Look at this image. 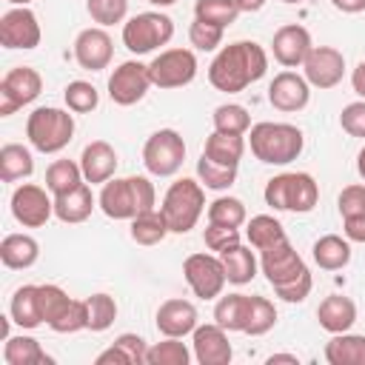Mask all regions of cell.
<instances>
[{"label": "cell", "instance_id": "obj_16", "mask_svg": "<svg viewBox=\"0 0 365 365\" xmlns=\"http://www.w3.org/2000/svg\"><path fill=\"white\" fill-rule=\"evenodd\" d=\"M302 77L319 91L339 86L345 77V54L334 46H314L302 63Z\"/></svg>", "mask_w": 365, "mask_h": 365}, {"label": "cell", "instance_id": "obj_53", "mask_svg": "<svg viewBox=\"0 0 365 365\" xmlns=\"http://www.w3.org/2000/svg\"><path fill=\"white\" fill-rule=\"evenodd\" d=\"M311 288H314V279H311V274H305V277H299L297 282H291V285H282V288H274V294L282 299V302H305V297L311 294Z\"/></svg>", "mask_w": 365, "mask_h": 365}, {"label": "cell", "instance_id": "obj_52", "mask_svg": "<svg viewBox=\"0 0 365 365\" xmlns=\"http://www.w3.org/2000/svg\"><path fill=\"white\" fill-rule=\"evenodd\" d=\"M114 345L117 348H123L125 351V356L131 359V365H145V354H148V342L140 336V334H120L117 339H114Z\"/></svg>", "mask_w": 365, "mask_h": 365}, {"label": "cell", "instance_id": "obj_27", "mask_svg": "<svg viewBox=\"0 0 365 365\" xmlns=\"http://www.w3.org/2000/svg\"><path fill=\"white\" fill-rule=\"evenodd\" d=\"M9 317L14 325H20L23 331H31L37 325H43V311H40V285H20L11 294L9 302Z\"/></svg>", "mask_w": 365, "mask_h": 365}, {"label": "cell", "instance_id": "obj_42", "mask_svg": "<svg viewBox=\"0 0 365 365\" xmlns=\"http://www.w3.org/2000/svg\"><path fill=\"white\" fill-rule=\"evenodd\" d=\"M242 11L237 9V0H197L194 3V17L214 23L220 29H228Z\"/></svg>", "mask_w": 365, "mask_h": 365}, {"label": "cell", "instance_id": "obj_6", "mask_svg": "<svg viewBox=\"0 0 365 365\" xmlns=\"http://www.w3.org/2000/svg\"><path fill=\"white\" fill-rule=\"evenodd\" d=\"M171 234H188L205 211V185L191 177H180L168 185L160 205Z\"/></svg>", "mask_w": 365, "mask_h": 365}, {"label": "cell", "instance_id": "obj_28", "mask_svg": "<svg viewBox=\"0 0 365 365\" xmlns=\"http://www.w3.org/2000/svg\"><path fill=\"white\" fill-rule=\"evenodd\" d=\"M3 362L6 365H54V356L43 351L40 339L29 334H17L3 339Z\"/></svg>", "mask_w": 365, "mask_h": 365}, {"label": "cell", "instance_id": "obj_37", "mask_svg": "<svg viewBox=\"0 0 365 365\" xmlns=\"http://www.w3.org/2000/svg\"><path fill=\"white\" fill-rule=\"evenodd\" d=\"M80 182H86L83 177V168L80 163L74 160H54L48 168H46V188L57 197V194H66L71 188H77Z\"/></svg>", "mask_w": 365, "mask_h": 365}, {"label": "cell", "instance_id": "obj_49", "mask_svg": "<svg viewBox=\"0 0 365 365\" xmlns=\"http://www.w3.org/2000/svg\"><path fill=\"white\" fill-rule=\"evenodd\" d=\"M336 208H339V217H356V214H365V185L362 182H351L339 191L336 197Z\"/></svg>", "mask_w": 365, "mask_h": 365}, {"label": "cell", "instance_id": "obj_19", "mask_svg": "<svg viewBox=\"0 0 365 365\" xmlns=\"http://www.w3.org/2000/svg\"><path fill=\"white\" fill-rule=\"evenodd\" d=\"M191 351L200 365H228L234 356V348L228 342V331L217 322L197 325L191 334Z\"/></svg>", "mask_w": 365, "mask_h": 365}, {"label": "cell", "instance_id": "obj_63", "mask_svg": "<svg viewBox=\"0 0 365 365\" xmlns=\"http://www.w3.org/2000/svg\"><path fill=\"white\" fill-rule=\"evenodd\" d=\"M282 3H288V6H299V3H305V0H282Z\"/></svg>", "mask_w": 365, "mask_h": 365}, {"label": "cell", "instance_id": "obj_23", "mask_svg": "<svg viewBox=\"0 0 365 365\" xmlns=\"http://www.w3.org/2000/svg\"><path fill=\"white\" fill-rule=\"evenodd\" d=\"M317 319H319V328L328 334L351 331L356 322V302L345 294H328L317 308Z\"/></svg>", "mask_w": 365, "mask_h": 365}, {"label": "cell", "instance_id": "obj_57", "mask_svg": "<svg viewBox=\"0 0 365 365\" xmlns=\"http://www.w3.org/2000/svg\"><path fill=\"white\" fill-rule=\"evenodd\" d=\"M331 6L342 14H359L365 11V0H331Z\"/></svg>", "mask_w": 365, "mask_h": 365}, {"label": "cell", "instance_id": "obj_50", "mask_svg": "<svg viewBox=\"0 0 365 365\" xmlns=\"http://www.w3.org/2000/svg\"><path fill=\"white\" fill-rule=\"evenodd\" d=\"M202 242L208 251L220 254L222 248L240 242V228H228V225H217V222H208V228L202 231Z\"/></svg>", "mask_w": 365, "mask_h": 365}, {"label": "cell", "instance_id": "obj_31", "mask_svg": "<svg viewBox=\"0 0 365 365\" xmlns=\"http://www.w3.org/2000/svg\"><path fill=\"white\" fill-rule=\"evenodd\" d=\"M34 174V157L31 148L20 143H6L0 148V180L3 182H20Z\"/></svg>", "mask_w": 365, "mask_h": 365}, {"label": "cell", "instance_id": "obj_34", "mask_svg": "<svg viewBox=\"0 0 365 365\" xmlns=\"http://www.w3.org/2000/svg\"><path fill=\"white\" fill-rule=\"evenodd\" d=\"M248 294H228V297H217L214 305V322L222 325L228 334L231 331H245V319H248Z\"/></svg>", "mask_w": 365, "mask_h": 365}, {"label": "cell", "instance_id": "obj_13", "mask_svg": "<svg viewBox=\"0 0 365 365\" xmlns=\"http://www.w3.org/2000/svg\"><path fill=\"white\" fill-rule=\"evenodd\" d=\"M11 217L23 228H40L54 217V194L43 185L23 182L11 191Z\"/></svg>", "mask_w": 365, "mask_h": 365}, {"label": "cell", "instance_id": "obj_62", "mask_svg": "<svg viewBox=\"0 0 365 365\" xmlns=\"http://www.w3.org/2000/svg\"><path fill=\"white\" fill-rule=\"evenodd\" d=\"M9 3H11V6H29L31 0H9Z\"/></svg>", "mask_w": 365, "mask_h": 365}, {"label": "cell", "instance_id": "obj_26", "mask_svg": "<svg viewBox=\"0 0 365 365\" xmlns=\"http://www.w3.org/2000/svg\"><path fill=\"white\" fill-rule=\"evenodd\" d=\"M220 259H222V268H225V277H228L231 285H248L257 277L259 259L254 257L251 245L234 242V245H228V248L220 251Z\"/></svg>", "mask_w": 365, "mask_h": 365}, {"label": "cell", "instance_id": "obj_55", "mask_svg": "<svg viewBox=\"0 0 365 365\" xmlns=\"http://www.w3.org/2000/svg\"><path fill=\"white\" fill-rule=\"evenodd\" d=\"M94 365H131V359L125 356L123 348H117V345L111 342L106 351H100V354L94 356Z\"/></svg>", "mask_w": 365, "mask_h": 365}, {"label": "cell", "instance_id": "obj_46", "mask_svg": "<svg viewBox=\"0 0 365 365\" xmlns=\"http://www.w3.org/2000/svg\"><path fill=\"white\" fill-rule=\"evenodd\" d=\"M222 31H225V29L194 17L191 26H188V40H191V46H194L197 51H217V48L222 46Z\"/></svg>", "mask_w": 365, "mask_h": 365}, {"label": "cell", "instance_id": "obj_30", "mask_svg": "<svg viewBox=\"0 0 365 365\" xmlns=\"http://www.w3.org/2000/svg\"><path fill=\"white\" fill-rule=\"evenodd\" d=\"M311 257L322 271H342L351 262V242L339 234H322L311 245Z\"/></svg>", "mask_w": 365, "mask_h": 365}, {"label": "cell", "instance_id": "obj_35", "mask_svg": "<svg viewBox=\"0 0 365 365\" xmlns=\"http://www.w3.org/2000/svg\"><path fill=\"white\" fill-rule=\"evenodd\" d=\"M171 234L165 217L160 208H151V211H143L131 220V240L137 245H160L165 237Z\"/></svg>", "mask_w": 365, "mask_h": 365}, {"label": "cell", "instance_id": "obj_3", "mask_svg": "<svg viewBox=\"0 0 365 365\" xmlns=\"http://www.w3.org/2000/svg\"><path fill=\"white\" fill-rule=\"evenodd\" d=\"M251 154L265 165H288L305 148V134L291 123H257L248 128Z\"/></svg>", "mask_w": 365, "mask_h": 365}, {"label": "cell", "instance_id": "obj_14", "mask_svg": "<svg viewBox=\"0 0 365 365\" xmlns=\"http://www.w3.org/2000/svg\"><path fill=\"white\" fill-rule=\"evenodd\" d=\"M151 86L154 83H151L148 66L140 60H125L108 74V97H111V103H117L123 108L137 106L148 94Z\"/></svg>", "mask_w": 365, "mask_h": 365}, {"label": "cell", "instance_id": "obj_10", "mask_svg": "<svg viewBox=\"0 0 365 365\" xmlns=\"http://www.w3.org/2000/svg\"><path fill=\"white\" fill-rule=\"evenodd\" d=\"M182 277L194 297L200 299H217L228 282L220 254H191L182 262Z\"/></svg>", "mask_w": 365, "mask_h": 365}, {"label": "cell", "instance_id": "obj_48", "mask_svg": "<svg viewBox=\"0 0 365 365\" xmlns=\"http://www.w3.org/2000/svg\"><path fill=\"white\" fill-rule=\"evenodd\" d=\"M54 334H77L88 331V317H86V299H71L68 308L48 325Z\"/></svg>", "mask_w": 365, "mask_h": 365}, {"label": "cell", "instance_id": "obj_47", "mask_svg": "<svg viewBox=\"0 0 365 365\" xmlns=\"http://www.w3.org/2000/svg\"><path fill=\"white\" fill-rule=\"evenodd\" d=\"M68 302H71V297L60 285H54V282L40 285V311H43V322L46 325H51L68 308Z\"/></svg>", "mask_w": 365, "mask_h": 365}, {"label": "cell", "instance_id": "obj_24", "mask_svg": "<svg viewBox=\"0 0 365 365\" xmlns=\"http://www.w3.org/2000/svg\"><path fill=\"white\" fill-rule=\"evenodd\" d=\"M94 205H97V200L91 194V185L80 182L77 188L54 197V217L66 225H77V222H86L91 217Z\"/></svg>", "mask_w": 365, "mask_h": 365}, {"label": "cell", "instance_id": "obj_29", "mask_svg": "<svg viewBox=\"0 0 365 365\" xmlns=\"http://www.w3.org/2000/svg\"><path fill=\"white\" fill-rule=\"evenodd\" d=\"M322 354L328 365H365V334H331Z\"/></svg>", "mask_w": 365, "mask_h": 365}, {"label": "cell", "instance_id": "obj_22", "mask_svg": "<svg viewBox=\"0 0 365 365\" xmlns=\"http://www.w3.org/2000/svg\"><path fill=\"white\" fill-rule=\"evenodd\" d=\"M117 151L106 140H91L80 154V168L88 185H103L117 174Z\"/></svg>", "mask_w": 365, "mask_h": 365}, {"label": "cell", "instance_id": "obj_44", "mask_svg": "<svg viewBox=\"0 0 365 365\" xmlns=\"http://www.w3.org/2000/svg\"><path fill=\"white\" fill-rule=\"evenodd\" d=\"M63 100L68 106V111L74 114H91L97 106H100V94L91 83L86 80H71L66 88H63Z\"/></svg>", "mask_w": 365, "mask_h": 365}, {"label": "cell", "instance_id": "obj_20", "mask_svg": "<svg viewBox=\"0 0 365 365\" xmlns=\"http://www.w3.org/2000/svg\"><path fill=\"white\" fill-rule=\"evenodd\" d=\"M268 103L277 111H285V114L302 111L311 103V86H308V80L302 74L285 68V71H279L271 80V86H268Z\"/></svg>", "mask_w": 365, "mask_h": 365}, {"label": "cell", "instance_id": "obj_18", "mask_svg": "<svg viewBox=\"0 0 365 365\" xmlns=\"http://www.w3.org/2000/svg\"><path fill=\"white\" fill-rule=\"evenodd\" d=\"M314 48V40H311V31L299 23H285L274 31V40H271V54L279 66L285 68H297L305 63L308 51Z\"/></svg>", "mask_w": 365, "mask_h": 365}, {"label": "cell", "instance_id": "obj_21", "mask_svg": "<svg viewBox=\"0 0 365 365\" xmlns=\"http://www.w3.org/2000/svg\"><path fill=\"white\" fill-rule=\"evenodd\" d=\"M154 322H157V331L163 336H180L182 339V336L194 334V328L200 325V314H197L194 302H188L182 297H171V299L160 302Z\"/></svg>", "mask_w": 365, "mask_h": 365}, {"label": "cell", "instance_id": "obj_56", "mask_svg": "<svg viewBox=\"0 0 365 365\" xmlns=\"http://www.w3.org/2000/svg\"><path fill=\"white\" fill-rule=\"evenodd\" d=\"M351 86H354V94L359 100H365V60L356 63V68L351 71Z\"/></svg>", "mask_w": 365, "mask_h": 365}, {"label": "cell", "instance_id": "obj_58", "mask_svg": "<svg viewBox=\"0 0 365 365\" xmlns=\"http://www.w3.org/2000/svg\"><path fill=\"white\" fill-rule=\"evenodd\" d=\"M265 3H268V0H237V9L245 11V14H254V11H259Z\"/></svg>", "mask_w": 365, "mask_h": 365}, {"label": "cell", "instance_id": "obj_39", "mask_svg": "<svg viewBox=\"0 0 365 365\" xmlns=\"http://www.w3.org/2000/svg\"><path fill=\"white\" fill-rule=\"evenodd\" d=\"M86 317H88V331H94V334L108 331L117 319V299L103 291L86 297Z\"/></svg>", "mask_w": 365, "mask_h": 365}, {"label": "cell", "instance_id": "obj_43", "mask_svg": "<svg viewBox=\"0 0 365 365\" xmlns=\"http://www.w3.org/2000/svg\"><path fill=\"white\" fill-rule=\"evenodd\" d=\"M245 220H248V211H245V202L240 197H217L208 205V222L240 228Z\"/></svg>", "mask_w": 365, "mask_h": 365}, {"label": "cell", "instance_id": "obj_4", "mask_svg": "<svg viewBox=\"0 0 365 365\" xmlns=\"http://www.w3.org/2000/svg\"><path fill=\"white\" fill-rule=\"evenodd\" d=\"M26 137L40 154H60L74 140V114L57 106H37L26 120Z\"/></svg>", "mask_w": 365, "mask_h": 365}, {"label": "cell", "instance_id": "obj_5", "mask_svg": "<svg viewBox=\"0 0 365 365\" xmlns=\"http://www.w3.org/2000/svg\"><path fill=\"white\" fill-rule=\"evenodd\" d=\"M262 197L265 205H271L274 211L308 214L319 202V185L308 171H285L265 182Z\"/></svg>", "mask_w": 365, "mask_h": 365}, {"label": "cell", "instance_id": "obj_7", "mask_svg": "<svg viewBox=\"0 0 365 365\" xmlns=\"http://www.w3.org/2000/svg\"><path fill=\"white\" fill-rule=\"evenodd\" d=\"M174 37V20L163 11H140L123 23V46L131 54H151L160 46H168Z\"/></svg>", "mask_w": 365, "mask_h": 365}, {"label": "cell", "instance_id": "obj_9", "mask_svg": "<svg viewBox=\"0 0 365 365\" xmlns=\"http://www.w3.org/2000/svg\"><path fill=\"white\" fill-rule=\"evenodd\" d=\"M148 74L157 88H182L197 77V54L191 48H163L148 63Z\"/></svg>", "mask_w": 365, "mask_h": 365}, {"label": "cell", "instance_id": "obj_2", "mask_svg": "<svg viewBox=\"0 0 365 365\" xmlns=\"http://www.w3.org/2000/svg\"><path fill=\"white\" fill-rule=\"evenodd\" d=\"M97 205L108 220H128L131 222L137 214L151 211L157 205V191H154V182L143 174L111 177L108 182H103Z\"/></svg>", "mask_w": 365, "mask_h": 365}, {"label": "cell", "instance_id": "obj_17", "mask_svg": "<svg viewBox=\"0 0 365 365\" xmlns=\"http://www.w3.org/2000/svg\"><path fill=\"white\" fill-rule=\"evenodd\" d=\"M114 57V43L103 26H88L74 37V60L86 71H103L108 68Z\"/></svg>", "mask_w": 365, "mask_h": 365}, {"label": "cell", "instance_id": "obj_54", "mask_svg": "<svg viewBox=\"0 0 365 365\" xmlns=\"http://www.w3.org/2000/svg\"><path fill=\"white\" fill-rule=\"evenodd\" d=\"M342 234L348 242H365V214L342 217Z\"/></svg>", "mask_w": 365, "mask_h": 365}, {"label": "cell", "instance_id": "obj_12", "mask_svg": "<svg viewBox=\"0 0 365 365\" xmlns=\"http://www.w3.org/2000/svg\"><path fill=\"white\" fill-rule=\"evenodd\" d=\"M259 271L265 274V279H268L271 288L291 285V282H297L299 277L311 274L308 265H305V259L299 257V251H297L288 240H282V242H277V245L259 251Z\"/></svg>", "mask_w": 365, "mask_h": 365}, {"label": "cell", "instance_id": "obj_33", "mask_svg": "<svg viewBox=\"0 0 365 365\" xmlns=\"http://www.w3.org/2000/svg\"><path fill=\"white\" fill-rule=\"evenodd\" d=\"M202 154L225 163V165H240L242 154H245V134H222V131H211L205 137Z\"/></svg>", "mask_w": 365, "mask_h": 365}, {"label": "cell", "instance_id": "obj_36", "mask_svg": "<svg viewBox=\"0 0 365 365\" xmlns=\"http://www.w3.org/2000/svg\"><path fill=\"white\" fill-rule=\"evenodd\" d=\"M237 168L240 165H225V163H217V160L200 154V160H197V180L205 188H211V191H228L237 182Z\"/></svg>", "mask_w": 365, "mask_h": 365}, {"label": "cell", "instance_id": "obj_60", "mask_svg": "<svg viewBox=\"0 0 365 365\" xmlns=\"http://www.w3.org/2000/svg\"><path fill=\"white\" fill-rule=\"evenodd\" d=\"M356 174L365 180V145L359 148V154H356Z\"/></svg>", "mask_w": 365, "mask_h": 365}, {"label": "cell", "instance_id": "obj_25", "mask_svg": "<svg viewBox=\"0 0 365 365\" xmlns=\"http://www.w3.org/2000/svg\"><path fill=\"white\" fill-rule=\"evenodd\" d=\"M40 259V242L31 234H6L0 240V262L11 271H26Z\"/></svg>", "mask_w": 365, "mask_h": 365}, {"label": "cell", "instance_id": "obj_45", "mask_svg": "<svg viewBox=\"0 0 365 365\" xmlns=\"http://www.w3.org/2000/svg\"><path fill=\"white\" fill-rule=\"evenodd\" d=\"M86 11L97 26H117L125 23L128 0H86Z\"/></svg>", "mask_w": 365, "mask_h": 365}, {"label": "cell", "instance_id": "obj_40", "mask_svg": "<svg viewBox=\"0 0 365 365\" xmlns=\"http://www.w3.org/2000/svg\"><path fill=\"white\" fill-rule=\"evenodd\" d=\"M277 325V305L268 297L254 294L248 299V319H245V331L248 336H262Z\"/></svg>", "mask_w": 365, "mask_h": 365}, {"label": "cell", "instance_id": "obj_38", "mask_svg": "<svg viewBox=\"0 0 365 365\" xmlns=\"http://www.w3.org/2000/svg\"><path fill=\"white\" fill-rule=\"evenodd\" d=\"M191 356L194 351H188V345L180 336H165L163 342L148 345L145 365H188Z\"/></svg>", "mask_w": 365, "mask_h": 365}, {"label": "cell", "instance_id": "obj_8", "mask_svg": "<svg viewBox=\"0 0 365 365\" xmlns=\"http://www.w3.org/2000/svg\"><path fill=\"white\" fill-rule=\"evenodd\" d=\"M185 160V140L174 128L154 131L143 145V165L151 177H174Z\"/></svg>", "mask_w": 365, "mask_h": 365}, {"label": "cell", "instance_id": "obj_11", "mask_svg": "<svg viewBox=\"0 0 365 365\" xmlns=\"http://www.w3.org/2000/svg\"><path fill=\"white\" fill-rule=\"evenodd\" d=\"M43 91V77L31 66H14L0 80V117H11L17 108L34 103Z\"/></svg>", "mask_w": 365, "mask_h": 365}, {"label": "cell", "instance_id": "obj_32", "mask_svg": "<svg viewBox=\"0 0 365 365\" xmlns=\"http://www.w3.org/2000/svg\"><path fill=\"white\" fill-rule=\"evenodd\" d=\"M245 237H248V245L254 251H265V248L288 240L282 222L277 217H271V214H257V217L245 220Z\"/></svg>", "mask_w": 365, "mask_h": 365}, {"label": "cell", "instance_id": "obj_61", "mask_svg": "<svg viewBox=\"0 0 365 365\" xmlns=\"http://www.w3.org/2000/svg\"><path fill=\"white\" fill-rule=\"evenodd\" d=\"M151 6H160V9H165V6H174L177 0H148Z\"/></svg>", "mask_w": 365, "mask_h": 365}, {"label": "cell", "instance_id": "obj_59", "mask_svg": "<svg viewBox=\"0 0 365 365\" xmlns=\"http://www.w3.org/2000/svg\"><path fill=\"white\" fill-rule=\"evenodd\" d=\"M265 362H268V365H277V362H288V365H297L299 359H297L294 354H271Z\"/></svg>", "mask_w": 365, "mask_h": 365}, {"label": "cell", "instance_id": "obj_15", "mask_svg": "<svg viewBox=\"0 0 365 365\" xmlns=\"http://www.w3.org/2000/svg\"><path fill=\"white\" fill-rule=\"evenodd\" d=\"M40 37H43L40 20L29 6H14L0 17V43H3V48L31 51V48L40 46Z\"/></svg>", "mask_w": 365, "mask_h": 365}, {"label": "cell", "instance_id": "obj_1", "mask_svg": "<svg viewBox=\"0 0 365 365\" xmlns=\"http://www.w3.org/2000/svg\"><path fill=\"white\" fill-rule=\"evenodd\" d=\"M268 71V54L254 40H237L217 51V57L208 66V83L217 91L240 94L251 83L262 80Z\"/></svg>", "mask_w": 365, "mask_h": 365}, {"label": "cell", "instance_id": "obj_41", "mask_svg": "<svg viewBox=\"0 0 365 365\" xmlns=\"http://www.w3.org/2000/svg\"><path fill=\"white\" fill-rule=\"evenodd\" d=\"M211 123H214V131H222V134H248V128H251L248 108L240 103L217 106L211 114Z\"/></svg>", "mask_w": 365, "mask_h": 365}, {"label": "cell", "instance_id": "obj_51", "mask_svg": "<svg viewBox=\"0 0 365 365\" xmlns=\"http://www.w3.org/2000/svg\"><path fill=\"white\" fill-rule=\"evenodd\" d=\"M339 125H342L345 134L365 140V100L348 103V106L342 108V114H339Z\"/></svg>", "mask_w": 365, "mask_h": 365}]
</instances>
